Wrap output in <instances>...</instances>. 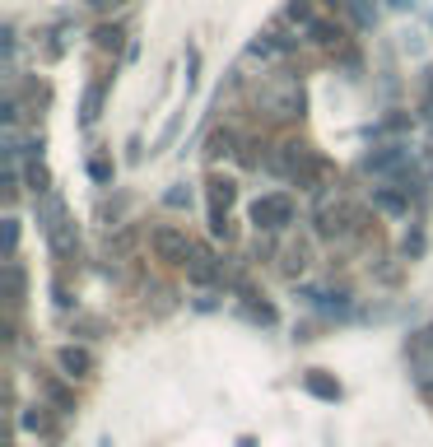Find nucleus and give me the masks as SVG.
Here are the masks:
<instances>
[{
    "mask_svg": "<svg viewBox=\"0 0 433 447\" xmlns=\"http://www.w3.org/2000/svg\"><path fill=\"white\" fill-rule=\"evenodd\" d=\"M154 252L163 257V261H186V238L172 229H158L154 233Z\"/></svg>",
    "mask_w": 433,
    "mask_h": 447,
    "instance_id": "obj_3",
    "label": "nucleus"
},
{
    "mask_svg": "<svg viewBox=\"0 0 433 447\" xmlns=\"http://www.w3.org/2000/svg\"><path fill=\"white\" fill-rule=\"evenodd\" d=\"M289 215H294V205L284 201V196H265V201L252 205V219H256V224H265V229H279V224H289Z\"/></svg>",
    "mask_w": 433,
    "mask_h": 447,
    "instance_id": "obj_1",
    "label": "nucleus"
},
{
    "mask_svg": "<svg viewBox=\"0 0 433 447\" xmlns=\"http://www.w3.org/2000/svg\"><path fill=\"white\" fill-rule=\"evenodd\" d=\"M191 279H196V284H210V279H215V261H210L205 252L191 261Z\"/></svg>",
    "mask_w": 433,
    "mask_h": 447,
    "instance_id": "obj_5",
    "label": "nucleus"
},
{
    "mask_svg": "<svg viewBox=\"0 0 433 447\" xmlns=\"http://www.w3.org/2000/svg\"><path fill=\"white\" fill-rule=\"evenodd\" d=\"M47 238L56 252H70V233H65V210L56 196H47Z\"/></svg>",
    "mask_w": 433,
    "mask_h": 447,
    "instance_id": "obj_2",
    "label": "nucleus"
},
{
    "mask_svg": "<svg viewBox=\"0 0 433 447\" xmlns=\"http://www.w3.org/2000/svg\"><path fill=\"white\" fill-rule=\"evenodd\" d=\"M210 186H215V191H210V196H215V210L233 201V186H229V182H210Z\"/></svg>",
    "mask_w": 433,
    "mask_h": 447,
    "instance_id": "obj_7",
    "label": "nucleus"
},
{
    "mask_svg": "<svg viewBox=\"0 0 433 447\" xmlns=\"http://www.w3.org/2000/svg\"><path fill=\"white\" fill-rule=\"evenodd\" d=\"M61 364L70 373H84V368H89V355H84V350H61Z\"/></svg>",
    "mask_w": 433,
    "mask_h": 447,
    "instance_id": "obj_6",
    "label": "nucleus"
},
{
    "mask_svg": "<svg viewBox=\"0 0 433 447\" xmlns=\"http://www.w3.org/2000/svg\"><path fill=\"white\" fill-rule=\"evenodd\" d=\"M391 5H410V0H391Z\"/></svg>",
    "mask_w": 433,
    "mask_h": 447,
    "instance_id": "obj_8",
    "label": "nucleus"
},
{
    "mask_svg": "<svg viewBox=\"0 0 433 447\" xmlns=\"http://www.w3.org/2000/svg\"><path fill=\"white\" fill-rule=\"evenodd\" d=\"M303 382H308L312 396H326V401H336V396H341V382H331V377H322V373H308Z\"/></svg>",
    "mask_w": 433,
    "mask_h": 447,
    "instance_id": "obj_4",
    "label": "nucleus"
}]
</instances>
